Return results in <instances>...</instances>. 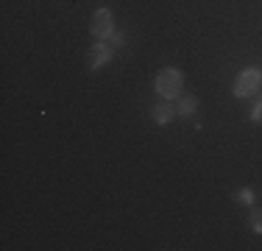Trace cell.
Here are the masks:
<instances>
[{
    "mask_svg": "<svg viewBox=\"0 0 262 251\" xmlns=\"http://www.w3.org/2000/svg\"><path fill=\"white\" fill-rule=\"evenodd\" d=\"M182 84H184V75L176 70V67H165V70L157 73V81H154V87H157V92L165 100H173L182 95Z\"/></svg>",
    "mask_w": 262,
    "mask_h": 251,
    "instance_id": "1",
    "label": "cell"
},
{
    "mask_svg": "<svg viewBox=\"0 0 262 251\" xmlns=\"http://www.w3.org/2000/svg\"><path fill=\"white\" fill-rule=\"evenodd\" d=\"M262 90V70L259 67H248L234 78V95L237 98H254Z\"/></svg>",
    "mask_w": 262,
    "mask_h": 251,
    "instance_id": "2",
    "label": "cell"
},
{
    "mask_svg": "<svg viewBox=\"0 0 262 251\" xmlns=\"http://www.w3.org/2000/svg\"><path fill=\"white\" fill-rule=\"evenodd\" d=\"M90 31L95 39L106 42L112 34H115V17H112L109 9H98L95 14H92V23H90Z\"/></svg>",
    "mask_w": 262,
    "mask_h": 251,
    "instance_id": "3",
    "label": "cell"
},
{
    "mask_svg": "<svg viewBox=\"0 0 262 251\" xmlns=\"http://www.w3.org/2000/svg\"><path fill=\"white\" fill-rule=\"evenodd\" d=\"M112 61V48L106 45H92L90 50V70H101V67H106Z\"/></svg>",
    "mask_w": 262,
    "mask_h": 251,
    "instance_id": "4",
    "label": "cell"
},
{
    "mask_svg": "<svg viewBox=\"0 0 262 251\" xmlns=\"http://www.w3.org/2000/svg\"><path fill=\"white\" fill-rule=\"evenodd\" d=\"M173 115H179L173 106H167V103H162V106H157V109H151V117H154V123L157 126H167L173 120Z\"/></svg>",
    "mask_w": 262,
    "mask_h": 251,
    "instance_id": "5",
    "label": "cell"
},
{
    "mask_svg": "<svg viewBox=\"0 0 262 251\" xmlns=\"http://www.w3.org/2000/svg\"><path fill=\"white\" fill-rule=\"evenodd\" d=\"M176 112H179V115H182V117H192V115H195V112H198V100L192 98V95H184L182 100H179Z\"/></svg>",
    "mask_w": 262,
    "mask_h": 251,
    "instance_id": "6",
    "label": "cell"
},
{
    "mask_svg": "<svg viewBox=\"0 0 262 251\" xmlns=\"http://www.w3.org/2000/svg\"><path fill=\"white\" fill-rule=\"evenodd\" d=\"M248 223H251V229L257 232V235H262V210H254L251 218H248Z\"/></svg>",
    "mask_w": 262,
    "mask_h": 251,
    "instance_id": "7",
    "label": "cell"
},
{
    "mask_svg": "<svg viewBox=\"0 0 262 251\" xmlns=\"http://www.w3.org/2000/svg\"><path fill=\"white\" fill-rule=\"evenodd\" d=\"M237 201H240V204H251V201H254V190H248V187H246V190H240V193H237Z\"/></svg>",
    "mask_w": 262,
    "mask_h": 251,
    "instance_id": "8",
    "label": "cell"
},
{
    "mask_svg": "<svg viewBox=\"0 0 262 251\" xmlns=\"http://www.w3.org/2000/svg\"><path fill=\"white\" fill-rule=\"evenodd\" d=\"M106 42H112V45H115V48H123V45H126V36H123L120 31H115V34H112V36H109V39H106Z\"/></svg>",
    "mask_w": 262,
    "mask_h": 251,
    "instance_id": "9",
    "label": "cell"
},
{
    "mask_svg": "<svg viewBox=\"0 0 262 251\" xmlns=\"http://www.w3.org/2000/svg\"><path fill=\"white\" fill-rule=\"evenodd\" d=\"M251 120H254V123H262V100H257V103H254V109H251Z\"/></svg>",
    "mask_w": 262,
    "mask_h": 251,
    "instance_id": "10",
    "label": "cell"
}]
</instances>
